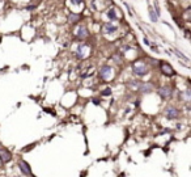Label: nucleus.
<instances>
[{"label":"nucleus","instance_id":"10","mask_svg":"<svg viewBox=\"0 0 191 177\" xmlns=\"http://www.w3.org/2000/svg\"><path fill=\"white\" fill-rule=\"evenodd\" d=\"M20 168H21V171L24 172L25 175H30V168H29V165L25 163V161H20Z\"/></svg>","mask_w":191,"mask_h":177},{"label":"nucleus","instance_id":"15","mask_svg":"<svg viewBox=\"0 0 191 177\" xmlns=\"http://www.w3.org/2000/svg\"><path fill=\"white\" fill-rule=\"evenodd\" d=\"M107 16H109V18H115V17H117L113 9H111V11H109V12H107Z\"/></svg>","mask_w":191,"mask_h":177},{"label":"nucleus","instance_id":"9","mask_svg":"<svg viewBox=\"0 0 191 177\" xmlns=\"http://www.w3.org/2000/svg\"><path fill=\"white\" fill-rule=\"evenodd\" d=\"M104 30H105V33H114V32H117V26L113 25L110 22H107L104 28Z\"/></svg>","mask_w":191,"mask_h":177},{"label":"nucleus","instance_id":"5","mask_svg":"<svg viewBox=\"0 0 191 177\" xmlns=\"http://www.w3.org/2000/svg\"><path fill=\"white\" fill-rule=\"evenodd\" d=\"M177 116H178V110L175 109L174 106L168 108V110H166V117H168L169 120H173V118H177Z\"/></svg>","mask_w":191,"mask_h":177},{"label":"nucleus","instance_id":"2","mask_svg":"<svg viewBox=\"0 0 191 177\" xmlns=\"http://www.w3.org/2000/svg\"><path fill=\"white\" fill-rule=\"evenodd\" d=\"M75 34H76V37H77V38L84 39V38H86V37H88V29H86L85 26H79V28L76 29Z\"/></svg>","mask_w":191,"mask_h":177},{"label":"nucleus","instance_id":"14","mask_svg":"<svg viewBox=\"0 0 191 177\" xmlns=\"http://www.w3.org/2000/svg\"><path fill=\"white\" fill-rule=\"evenodd\" d=\"M155 9H156V14H157V16H160L161 12H160V7H159L157 2H155Z\"/></svg>","mask_w":191,"mask_h":177},{"label":"nucleus","instance_id":"6","mask_svg":"<svg viewBox=\"0 0 191 177\" xmlns=\"http://www.w3.org/2000/svg\"><path fill=\"white\" fill-rule=\"evenodd\" d=\"M160 68H161V71H162V73H165V75H168V76H170V75H173V68H171L168 63H162V65L160 66Z\"/></svg>","mask_w":191,"mask_h":177},{"label":"nucleus","instance_id":"11","mask_svg":"<svg viewBox=\"0 0 191 177\" xmlns=\"http://www.w3.org/2000/svg\"><path fill=\"white\" fill-rule=\"evenodd\" d=\"M139 89L141 91V92H151L152 91V85L151 84H148V83H144L143 85H141Z\"/></svg>","mask_w":191,"mask_h":177},{"label":"nucleus","instance_id":"3","mask_svg":"<svg viewBox=\"0 0 191 177\" xmlns=\"http://www.w3.org/2000/svg\"><path fill=\"white\" fill-rule=\"evenodd\" d=\"M11 157H12V155H11V152H9L8 150H6V148L0 150V159H2L3 163H8V161L11 160Z\"/></svg>","mask_w":191,"mask_h":177},{"label":"nucleus","instance_id":"7","mask_svg":"<svg viewBox=\"0 0 191 177\" xmlns=\"http://www.w3.org/2000/svg\"><path fill=\"white\" fill-rule=\"evenodd\" d=\"M111 68L109 66H104L101 68V76L104 79H110L111 77Z\"/></svg>","mask_w":191,"mask_h":177},{"label":"nucleus","instance_id":"12","mask_svg":"<svg viewBox=\"0 0 191 177\" xmlns=\"http://www.w3.org/2000/svg\"><path fill=\"white\" fill-rule=\"evenodd\" d=\"M149 16H151V20L153 22L157 21V14L155 13V11H153V8H152V7H149Z\"/></svg>","mask_w":191,"mask_h":177},{"label":"nucleus","instance_id":"8","mask_svg":"<svg viewBox=\"0 0 191 177\" xmlns=\"http://www.w3.org/2000/svg\"><path fill=\"white\" fill-rule=\"evenodd\" d=\"M86 49V46L85 45H80L79 47H77V50H76V58H79V59H82L85 57V53H84V50Z\"/></svg>","mask_w":191,"mask_h":177},{"label":"nucleus","instance_id":"1","mask_svg":"<svg viewBox=\"0 0 191 177\" xmlns=\"http://www.w3.org/2000/svg\"><path fill=\"white\" fill-rule=\"evenodd\" d=\"M147 66L144 65V63H141V62H138V63H135L134 65V73L135 75H138V76H144L147 75Z\"/></svg>","mask_w":191,"mask_h":177},{"label":"nucleus","instance_id":"4","mask_svg":"<svg viewBox=\"0 0 191 177\" xmlns=\"http://www.w3.org/2000/svg\"><path fill=\"white\" fill-rule=\"evenodd\" d=\"M159 95L161 97H164V98H168L171 96V89H170V87H161L160 89H159Z\"/></svg>","mask_w":191,"mask_h":177},{"label":"nucleus","instance_id":"17","mask_svg":"<svg viewBox=\"0 0 191 177\" xmlns=\"http://www.w3.org/2000/svg\"><path fill=\"white\" fill-rule=\"evenodd\" d=\"M71 2H72V4H76V6H79V4L82 3V0H71Z\"/></svg>","mask_w":191,"mask_h":177},{"label":"nucleus","instance_id":"13","mask_svg":"<svg viewBox=\"0 0 191 177\" xmlns=\"http://www.w3.org/2000/svg\"><path fill=\"white\" fill-rule=\"evenodd\" d=\"M80 20V14H75V13H72L71 16H70V21L71 22H77Z\"/></svg>","mask_w":191,"mask_h":177},{"label":"nucleus","instance_id":"16","mask_svg":"<svg viewBox=\"0 0 191 177\" xmlns=\"http://www.w3.org/2000/svg\"><path fill=\"white\" fill-rule=\"evenodd\" d=\"M102 95H104V96H109V95H111V89H110V88H107V89L104 91V93H102Z\"/></svg>","mask_w":191,"mask_h":177}]
</instances>
